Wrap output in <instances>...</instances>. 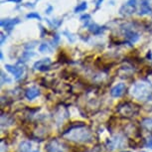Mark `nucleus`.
<instances>
[{"mask_svg":"<svg viewBox=\"0 0 152 152\" xmlns=\"http://www.w3.org/2000/svg\"><path fill=\"white\" fill-rule=\"evenodd\" d=\"M51 65V60L49 58L40 60V61L36 62L34 64V69L35 70H39V71H46L49 69V66Z\"/></svg>","mask_w":152,"mask_h":152,"instance_id":"7","label":"nucleus"},{"mask_svg":"<svg viewBox=\"0 0 152 152\" xmlns=\"http://www.w3.org/2000/svg\"><path fill=\"white\" fill-rule=\"evenodd\" d=\"M130 94L134 99L138 100H146L152 94V85L147 81H140L131 87Z\"/></svg>","mask_w":152,"mask_h":152,"instance_id":"2","label":"nucleus"},{"mask_svg":"<svg viewBox=\"0 0 152 152\" xmlns=\"http://www.w3.org/2000/svg\"><path fill=\"white\" fill-rule=\"evenodd\" d=\"M125 90H126L125 85L123 84V83H119V84L114 86L110 90V96L113 97H120L124 94Z\"/></svg>","mask_w":152,"mask_h":152,"instance_id":"5","label":"nucleus"},{"mask_svg":"<svg viewBox=\"0 0 152 152\" xmlns=\"http://www.w3.org/2000/svg\"><path fill=\"white\" fill-rule=\"evenodd\" d=\"M136 3L137 0H128L125 3V5H123L120 9V13L122 15H131L132 13H134L136 8Z\"/></svg>","mask_w":152,"mask_h":152,"instance_id":"3","label":"nucleus"},{"mask_svg":"<svg viewBox=\"0 0 152 152\" xmlns=\"http://www.w3.org/2000/svg\"><path fill=\"white\" fill-rule=\"evenodd\" d=\"M66 138L75 142H91L93 140L94 136L91 133V130L88 129L85 125H78L76 127L71 128L70 130L66 131L63 134Z\"/></svg>","mask_w":152,"mask_h":152,"instance_id":"1","label":"nucleus"},{"mask_svg":"<svg viewBox=\"0 0 152 152\" xmlns=\"http://www.w3.org/2000/svg\"><path fill=\"white\" fill-rule=\"evenodd\" d=\"M19 23V19H3L1 21V26L4 28L5 30L7 31H10L12 30L14 26H15L16 24H18Z\"/></svg>","mask_w":152,"mask_h":152,"instance_id":"8","label":"nucleus"},{"mask_svg":"<svg viewBox=\"0 0 152 152\" xmlns=\"http://www.w3.org/2000/svg\"><path fill=\"white\" fill-rule=\"evenodd\" d=\"M32 56H34L33 53H31V52H25L24 54H23V60H24V61H27V60H29Z\"/></svg>","mask_w":152,"mask_h":152,"instance_id":"19","label":"nucleus"},{"mask_svg":"<svg viewBox=\"0 0 152 152\" xmlns=\"http://www.w3.org/2000/svg\"><path fill=\"white\" fill-rule=\"evenodd\" d=\"M142 126L149 131H152V118H145L142 120Z\"/></svg>","mask_w":152,"mask_h":152,"instance_id":"15","label":"nucleus"},{"mask_svg":"<svg viewBox=\"0 0 152 152\" xmlns=\"http://www.w3.org/2000/svg\"><path fill=\"white\" fill-rule=\"evenodd\" d=\"M102 0H97V2H96V7H99V6H100V4H102Z\"/></svg>","mask_w":152,"mask_h":152,"instance_id":"22","label":"nucleus"},{"mask_svg":"<svg viewBox=\"0 0 152 152\" xmlns=\"http://www.w3.org/2000/svg\"><path fill=\"white\" fill-rule=\"evenodd\" d=\"M118 113L123 116H131L134 114V105L130 104H124L120 105L118 108Z\"/></svg>","mask_w":152,"mask_h":152,"instance_id":"6","label":"nucleus"},{"mask_svg":"<svg viewBox=\"0 0 152 152\" xmlns=\"http://www.w3.org/2000/svg\"><path fill=\"white\" fill-rule=\"evenodd\" d=\"M51 50H52V48H51L50 46H49V44H46V43L42 44L39 47V51L41 53H50Z\"/></svg>","mask_w":152,"mask_h":152,"instance_id":"17","label":"nucleus"},{"mask_svg":"<svg viewBox=\"0 0 152 152\" xmlns=\"http://www.w3.org/2000/svg\"><path fill=\"white\" fill-rule=\"evenodd\" d=\"M125 37H126V39H127L130 43L136 42L137 40L139 39V35L137 33L133 32V31H126V32H125Z\"/></svg>","mask_w":152,"mask_h":152,"instance_id":"13","label":"nucleus"},{"mask_svg":"<svg viewBox=\"0 0 152 152\" xmlns=\"http://www.w3.org/2000/svg\"><path fill=\"white\" fill-rule=\"evenodd\" d=\"M32 152H41V151H38V150H35V151H32Z\"/></svg>","mask_w":152,"mask_h":152,"instance_id":"24","label":"nucleus"},{"mask_svg":"<svg viewBox=\"0 0 152 152\" xmlns=\"http://www.w3.org/2000/svg\"><path fill=\"white\" fill-rule=\"evenodd\" d=\"M6 1H12V2H15V3H19L20 1H22V0H6Z\"/></svg>","mask_w":152,"mask_h":152,"instance_id":"23","label":"nucleus"},{"mask_svg":"<svg viewBox=\"0 0 152 152\" xmlns=\"http://www.w3.org/2000/svg\"><path fill=\"white\" fill-rule=\"evenodd\" d=\"M88 8V3L86 1H84L83 3L79 4L78 6L76 7V9H75V12L76 13H79V12H83V11H85L86 9Z\"/></svg>","mask_w":152,"mask_h":152,"instance_id":"16","label":"nucleus"},{"mask_svg":"<svg viewBox=\"0 0 152 152\" xmlns=\"http://www.w3.org/2000/svg\"><path fill=\"white\" fill-rule=\"evenodd\" d=\"M88 29L91 33H94V35H99V34H102V32L104 31V27H100L97 24H91L90 26H88Z\"/></svg>","mask_w":152,"mask_h":152,"instance_id":"12","label":"nucleus"},{"mask_svg":"<svg viewBox=\"0 0 152 152\" xmlns=\"http://www.w3.org/2000/svg\"><path fill=\"white\" fill-rule=\"evenodd\" d=\"M31 143L29 141H23L20 143L18 151L19 152H30L31 150Z\"/></svg>","mask_w":152,"mask_h":152,"instance_id":"14","label":"nucleus"},{"mask_svg":"<svg viewBox=\"0 0 152 152\" xmlns=\"http://www.w3.org/2000/svg\"><path fill=\"white\" fill-rule=\"evenodd\" d=\"M150 0H141L140 5V15H145L152 12V7L150 5Z\"/></svg>","mask_w":152,"mask_h":152,"instance_id":"9","label":"nucleus"},{"mask_svg":"<svg viewBox=\"0 0 152 152\" xmlns=\"http://www.w3.org/2000/svg\"><path fill=\"white\" fill-rule=\"evenodd\" d=\"M46 149H47V152H63L61 145L56 140H52V141L49 142Z\"/></svg>","mask_w":152,"mask_h":152,"instance_id":"10","label":"nucleus"},{"mask_svg":"<svg viewBox=\"0 0 152 152\" xmlns=\"http://www.w3.org/2000/svg\"><path fill=\"white\" fill-rule=\"evenodd\" d=\"M25 96H26V97L29 100H32L40 96V91H39V88H37L36 87L29 88L26 91V93H25Z\"/></svg>","mask_w":152,"mask_h":152,"instance_id":"11","label":"nucleus"},{"mask_svg":"<svg viewBox=\"0 0 152 152\" xmlns=\"http://www.w3.org/2000/svg\"><path fill=\"white\" fill-rule=\"evenodd\" d=\"M5 82H7V83H11V80L9 78H5V76H4V74L3 73H1V84L3 85Z\"/></svg>","mask_w":152,"mask_h":152,"instance_id":"20","label":"nucleus"},{"mask_svg":"<svg viewBox=\"0 0 152 152\" xmlns=\"http://www.w3.org/2000/svg\"><path fill=\"white\" fill-rule=\"evenodd\" d=\"M146 147L151 149L152 150V137H150V138H148L147 140H146V143H145Z\"/></svg>","mask_w":152,"mask_h":152,"instance_id":"21","label":"nucleus"},{"mask_svg":"<svg viewBox=\"0 0 152 152\" xmlns=\"http://www.w3.org/2000/svg\"><path fill=\"white\" fill-rule=\"evenodd\" d=\"M6 70L13 75L15 77V79H20L24 74V68L20 67V66H11V65H6L5 66Z\"/></svg>","mask_w":152,"mask_h":152,"instance_id":"4","label":"nucleus"},{"mask_svg":"<svg viewBox=\"0 0 152 152\" xmlns=\"http://www.w3.org/2000/svg\"><path fill=\"white\" fill-rule=\"evenodd\" d=\"M27 18L28 19H33V18H35V19H38V20H41V16L39 15L38 13H36V12H31L29 14H27Z\"/></svg>","mask_w":152,"mask_h":152,"instance_id":"18","label":"nucleus"}]
</instances>
